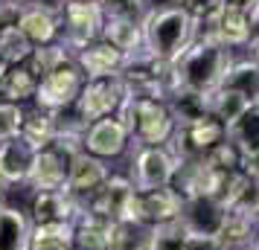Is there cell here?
Wrapping results in <instances>:
<instances>
[{"instance_id":"6da1fadb","label":"cell","mask_w":259,"mask_h":250,"mask_svg":"<svg viewBox=\"0 0 259 250\" xmlns=\"http://www.w3.org/2000/svg\"><path fill=\"white\" fill-rule=\"evenodd\" d=\"M233 61V47H227L224 41L195 38L175 61V90H192V93L219 90Z\"/></svg>"},{"instance_id":"7a4b0ae2","label":"cell","mask_w":259,"mask_h":250,"mask_svg":"<svg viewBox=\"0 0 259 250\" xmlns=\"http://www.w3.org/2000/svg\"><path fill=\"white\" fill-rule=\"evenodd\" d=\"M192 41H195V21L184 6L172 3L149 9L143 21V47L152 59L178 61Z\"/></svg>"},{"instance_id":"3957f363","label":"cell","mask_w":259,"mask_h":250,"mask_svg":"<svg viewBox=\"0 0 259 250\" xmlns=\"http://www.w3.org/2000/svg\"><path fill=\"white\" fill-rule=\"evenodd\" d=\"M117 119L125 125L131 145H166L175 134V119L166 102L160 99H134L125 96L117 111Z\"/></svg>"},{"instance_id":"277c9868","label":"cell","mask_w":259,"mask_h":250,"mask_svg":"<svg viewBox=\"0 0 259 250\" xmlns=\"http://www.w3.org/2000/svg\"><path fill=\"white\" fill-rule=\"evenodd\" d=\"M61 44L70 49L73 56L102 38L105 15L96 0H67L61 9Z\"/></svg>"},{"instance_id":"5b68a950","label":"cell","mask_w":259,"mask_h":250,"mask_svg":"<svg viewBox=\"0 0 259 250\" xmlns=\"http://www.w3.org/2000/svg\"><path fill=\"white\" fill-rule=\"evenodd\" d=\"M178 172V157L169 145H140L131 155V183L137 192H152L172 186Z\"/></svg>"},{"instance_id":"8992f818","label":"cell","mask_w":259,"mask_h":250,"mask_svg":"<svg viewBox=\"0 0 259 250\" xmlns=\"http://www.w3.org/2000/svg\"><path fill=\"white\" fill-rule=\"evenodd\" d=\"M84 82H88V79H84V73L79 70V64L73 59L70 64H64V67H59L56 73L44 76V79L38 82V90H35L32 99H35V105L41 108V111L59 114L64 108L76 105V99L82 93Z\"/></svg>"},{"instance_id":"52a82bcc","label":"cell","mask_w":259,"mask_h":250,"mask_svg":"<svg viewBox=\"0 0 259 250\" xmlns=\"http://www.w3.org/2000/svg\"><path fill=\"white\" fill-rule=\"evenodd\" d=\"M122 99H125V87L119 82V76L84 82L82 93L76 99V119L84 125H94L105 117H117Z\"/></svg>"},{"instance_id":"ba28073f","label":"cell","mask_w":259,"mask_h":250,"mask_svg":"<svg viewBox=\"0 0 259 250\" xmlns=\"http://www.w3.org/2000/svg\"><path fill=\"white\" fill-rule=\"evenodd\" d=\"M224 137H227V128L215 117H207L201 122H192V125H175V134L166 145L178 157V163H184V160H201Z\"/></svg>"},{"instance_id":"9c48e42d","label":"cell","mask_w":259,"mask_h":250,"mask_svg":"<svg viewBox=\"0 0 259 250\" xmlns=\"http://www.w3.org/2000/svg\"><path fill=\"white\" fill-rule=\"evenodd\" d=\"M134 183L128 178H119V175H111L108 183L99 192H94L88 201H82L84 213L102 218L108 224H117V221H125L128 218V207L131 198H134Z\"/></svg>"},{"instance_id":"30bf717a","label":"cell","mask_w":259,"mask_h":250,"mask_svg":"<svg viewBox=\"0 0 259 250\" xmlns=\"http://www.w3.org/2000/svg\"><path fill=\"white\" fill-rule=\"evenodd\" d=\"M184 198L178 195L172 186L166 189H152V192H134L128 207V218L131 221H143V224H166L175 221L181 215Z\"/></svg>"},{"instance_id":"8fae6325","label":"cell","mask_w":259,"mask_h":250,"mask_svg":"<svg viewBox=\"0 0 259 250\" xmlns=\"http://www.w3.org/2000/svg\"><path fill=\"white\" fill-rule=\"evenodd\" d=\"M178 218L187 227L189 236H219L224 227V218H227V207L212 195H198V198L184 201Z\"/></svg>"},{"instance_id":"7c38bea8","label":"cell","mask_w":259,"mask_h":250,"mask_svg":"<svg viewBox=\"0 0 259 250\" xmlns=\"http://www.w3.org/2000/svg\"><path fill=\"white\" fill-rule=\"evenodd\" d=\"M32 224H76L82 215V201L73 198L67 189L35 192L32 195Z\"/></svg>"},{"instance_id":"4fadbf2b","label":"cell","mask_w":259,"mask_h":250,"mask_svg":"<svg viewBox=\"0 0 259 250\" xmlns=\"http://www.w3.org/2000/svg\"><path fill=\"white\" fill-rule=\"evenodd\" d=\"M70 160L73 157L59 148L53 143L47 148H41L35 157V166H32V175H29V186L35 192H53V189H64L67 186V172H70Z\"/></svg>"},{"instance_id":"5bb4252c","label":"cell","mask_w":259,"mask_h":250,"mask_svg":"<svg viewBox=\"0 0 259 250\" xmlns=\"http://www.w3.org/2000/svg\"><path fill=\"white\" fill-rule=\"evenodd\" d=\"M108 178H111V172H108L105 160L82 152V155H76L70 160V172H67V186L64 189L70 192L73 198L88 201L94 192H99L105 186Z\"/></svg>"},{"instance_id":"9a60e30c","label":"cell","mask_w":259,"mask_h":250,"mask_svg":"<svg viewBox=\"0 0 259 250\" xmlns=\"http://www.w3.org/2000/svg\"><path fill=\"white\" fill-rule=\"evenodd\" d=\"M128 145H131V137L117 117L99 119L94 125H88V131H84V152L99 157V160L119 157Z\"/></svg>"},{"instance_id":"2e32d148","label":"cell","mask_w":259,"mask_h":250,"mask_svg":"<svg viewBox=\"0 0 259 250\" xmlns=\"http://www.w3.org/2000/svg\"><path fill=\"white\" fill-rule=\"evenodd\" d=\"M76 64H79V70L84 73V79L88 82H96V79H111V76H117L122 70V64H125V56L119 53L117 47H111L108 41H94V44H88L84 49H79L76 56Z\"/></svg>"},{"instance_id":"e0dca14e","label":"cell","mask_w":259,"mask_h":250,"mask_svg":"<svg viewBox=\"0 0 259 250\" xmlns=\"http://www.w3.org/2000/svg\"><path fill=\"white\" fill-rule=\"evenodd\" d=\"M18 29L32 41V47L56 44L61 38V18L59 12H53L47 6L26 3V6H21V15H18Z\"/></svg>"},{"instance_id":"ac0fdd59","label":"cell","mask_w":259,"mask_h":250,"mask_svg":"<svg viewBox=\"0 0 259 250\" xmlns=\"http://www.w3.org/2000/svg\"><path fill=\"white\" fill-rule=\"evenodd\" d=\"M35 157L38 152L24 137H12L0 143V178L6 183H26L35 166Z\"/></svg>"},{"instance_id":"d6986e66","label":"cell","mask_w":259,"mask_h":250,"mask_svg":"<svg viewBox=\"0 0 259 250\" xmlns=\"http://www.w3.org/2000/svg\"><path fill=\"white\" fill-rule=\"evenodd\" d=\"M222 201H224V207L233 210V213H245V215L259 218V180L247 178L242 169L233 172Z\"/></svg>"},{"instance_id":"ffe728a7","label":"cell","mask_w":259,"mask_h":250,"mask_svg":"<svg viewBox=\"0 0 259 250\" xmlns=\"http://www.w3.org/2000/svg\"><path fill=\"white\" fill-rule=\"evenodd\" d=\"M253 38V21L247 9H239L233 3H224V9L219 12V41H224L227 47H245Z\"/></svg>"},{"instance_id":"44dd1931","label":"cell","mask_w":259,"mask_h":250,"mask_svg":"<svg viewBox=\"0 0 259 250\" xmlns=\"http://www.w3.org/2000/svg\"><path fill=\"white\" fill-rule=\"evenodd\" d=\"M70 250H111V224L82 210L76 218Z\"/></svg>"},{"instance_id":"7402d4cb","label":"cell","mask_w":259,"mask_h":250,"mask_svg":"<svg viewBox=\"0 0 259 250\" xmlns=\"http://www.w3.org/2000/svg\"><path fill=\"white\" fill-rule=\"evenodd\" d=\"M166 105L172 111L175 125H192L201 119L212 117L210 114V93H192V90H175L166 99Z\"/></svg>"},{"instance_id":"603a6c76","label":"cell","mask_w":259,"mask_h":250,"mask_svg":"<svg viewBox=\"0 0 259 250\" xmlns=\"http://www.w3.org/2000/svg\"><path fill=\"white\" fill-rule=\"evenodd\" d=\"M32 221L15 207H0V250H26Z\"/></svg>"},{"instance_id":"cb8c5ba5","label":"cell","mask_w":259,"mask_h":250,"mask_svg":"<svg viewBox=\"0 0 259 250\" xmlns=\"http://www.w3.org/2000/svg\"><path fill=\"white\" fill-rule=\"evenodd\" d=\"M56 134H59V114H53V111H41V108H35V111H26L21 137H24V140L32 145L35 152H41V148L53 145Z\"/></svg>"},{"instance_id":"d4e9b609","label":"cell","mask_w":259,"mask_h":250,"mask_svg":"<svg viewBox=\"0 0 259 250\" xmlns=\"http://www.w3.org/2000/svg\"><path fill=\"white\" fill-rule=\"evenodd\" d=\"M102 41H108L111 47H117L122 56H131L143 49V24L137 21H117V18H105L102 26Z\"/></svg>"},{"instance_id":"484cf974","label":"cell","mask_w":259,"mask_h":250,"mask_svg":"<svg viewBox=\"0 0 259 250\" xmlns=\"http://www.w3.org/2000/svg\"><path fill=\"white\" fill-rule=\"evenodd\" d=\"M253 105L247 96L236 93V90H230V87H219V90H212L210 93V114L219 122H222L224 128H230L236 119L245 117V111Z\"/></svg>"},{"instance_id":"4316f807","label":"cell","mask_w":259,"mask_h":250,"mask_svg":"<svg viewBox=\"0 0 259 250\" xmlns=\"http://www.w3.org/2000/svg\"><path fill=\"white\" fill-rule=\"evenodd\" d=\"M256 221L253 215H245V213H233V210H227V218H224V227L219 238L224 241V247L227 250H236V247H253V238H256Z\"/></svg>"},{"instance_id":"83f0119b","label":"cell","mask_w":259,"mask_h":250,"mask_svg":"<svg viewBox=\"0 0 259 250\" xmlns=\"http://www.w3.org/2000/svg\"><path fill=\"white\" fill-rule=\"evenodd\" d=\"M152 247V224L143 221H117L111 224V250H149Z\"/></svg>"},{"instance_id":"f1b7e54d","label":"cell","mask_w":259,"mask_h":250,"mask_svg":"<svg viewBox=\"0 0 259 250\" xmlns=\"http://www.w3.org/2000/svg\"><path fill=\"white\" fill-rule=\"evenodd\" d=\"M70 61H73V53L64 47L61 41H56V44H44V47L32 49V56L26 59V67H29V70H32V76L41 82L44 76L56 73L59 67L70 64Z\"/></svg>"},{"instance_id":"f546056e","label":"cell","mask_w":259,"mask_h":250,"mask_svg":"<svg viewBox=\"0 0 259 250\" xmlns=\"http://www.w3.org/2000/svg\"><path fill=\"white\" fill-rule=\"evenodd\" d=\"M35 90H38V79L32 76V70L26 64H12L9 73L3 76V82H0V96L6 102H18V105L29 96H35Z\"/></svg>"},{"instance_id":"4dcf8cb0","label":"cell","mask_w":259,"mask_h":250,"mask_svg":"<svg viewBox=\"0 0 259 250\" xmlns=\"http://www.w3.org/2000/svg\"><path fill=\"white\" fill-rule=\"evenodd\" d=\"M222 87H230V90H236V93L247 96L250 102H259V64L253 59L233 61V67H230V73L224 76Z\"/></svg>"},{"instance_id":"1f68e13d","label":"cell","mask_w":259,"mask_h":250,"mask_svg":"<svg viewBox=\"0 0 259 250\" xmlns=\"http://www.w3.org/2000/svg\"><path fill=\"white\" fill-rule=\"evenodd\" d=\"M227 140H230L242 155L256 152L259 148V102H253V105L245 111V117L236 119L233 125L227 128Z\"/></svg>"},{"instance_id":"d6a6232c","label":"cell","mask_w":259,"mask_h":250,"mask_svg":"<svg viewBox=\"0 0 259 250\" xmlns=\"http://www.w3.org/2000/svg\"><path fill=\"white\" fill-rule=\"evenodd\" d=\"M32 49H35L32 41L18 29V24L0 29V56L9 64H26V59L32 56Z\"/></svg>"},{"instance_id":"836d02e7","label":"cell","mask_w":259,"mask_h":250,"mask_svg":"<svg viewBox=\"0 0 259 250\" xmlns=\"http://www.w3.org/2000/svg\"><path fill=\"white\" fill-rule=\"evenodd\" d=\"M187 227L181 224V218L166 221V224L152 227V247L149 250H187Z\"/></svg>"},{"instance_id":"e575fe53","label":"cell","mask_w":259,"mask_h":250,"mask_svg":"<svg viewBox=\"0 0 259 250\" xmlns=\"http://www.w3.org/2000/svg\"><path fill=\"white\" fill-rule=\"evenodd\" d=\"M102 15L105 18H117V21H137L143 24L149 15V3L146 0H99Z\"/></svg>"},{"instance_id":"d590c367","label":"cell","mask_w":259,"mask_h":250,"mask_svg":"<svg viewBox=\"0 0 259 250\" xmlns=\"http://www.w3.org/2000/svg\"><path fill=\"white\" fill-rule=\"evenodd\" d=\"M204 160H207L212 169L224 172V175H233V172H239V169H242V152H239V148H236L227 137H224L219 145H212L210 152L204 155Z\"/></svg>"},{"instance_id":"8d00e7d4","label":"cell","mask_w":259,"mask_h":250,"mask_svg":"<svg viewBox=\"0 0 259 250\" xmlns=\"http://www.w3.org/2000/svg\"><path fill=\"white\" fill-rule=\"evenodd\" d=\"M24 117L26 111L18 102H0V143L12 140V137H21V128H24Z\"/></svg>"},{"instance_id":"74e56055","label":"cell","mask_w":259,"mask_h":250,"mask_svg":"<svg viewBox=\"0 0 259 250\" xmlns=\"http://www.w3.org/2000/svg\"><path fill=\"white\" fill-rule=\"evenodd\" d=\"M227 0H184V9L192 15V21H201V18H212L224 9Z\"/></svg>"},{"instance_id":"f35d334b","label":"cell","mask_w":259,"mask_h":250,"mask_svg":"<svg viewBox=\"0 0 259 250\" xmlns=\"http://www.w3.org/2000/svg\"><path fill=\"white\" fill-rule=\"evenodd\" d=\"M26 250H70L67 238H50V236H29Z\"/></svg>"},{"instance_id":"ab89813d","label":"cell","mask_w":259,"mask_h":250,"mask_svg":"<svg viewBox=\"0 0 259 250\" xmlns=\"http://www.w3.org/2000/svg\"><path fill=\"white\" fill-rule=\"evenodd\" d=\"M187 250H227L219 236H189Z\"/></svg>"},{"instance_id":"60d3db41","label":"cell","mask_w":259,"mask_h":250,"mask_svg":"<svg viewBox=\"0 0 259 250\" xmlns=\"http://www.w3.org/2000/svg\"><path fill=\"white\" fill-rule=\"evenodd\" d=\"M242 172H245L247 178H256L259 180V148H256V152L242 155Z\"/></svg>"},{"instance_id":"b9f144b4","label":"cell","mask_w":259,"mask_h":250,"mask_svg":"<svg viewBox=\"0 0 259 250\" xmlns=\"http://www.w3.org/2000/svg\"><path fill=\"white\" fill-rule=\"evenodd\" d=\"M227 3H233V6H239V9H247V12H253L259 6V0H227Z\"/></svg>"},{"instance_id":"7bdbcfd3","label":"cell","mask_w":259,"mask_h":250,"mask_svg":"<svg viewBox=\"0 0 259 250\" xmlns=\"http://www.w3.org/2000/svg\"><path fill=\"white\" fill-rule=\"evenodd\" d=\"M9 67H12V64H9V61H6L3 56H0V82H3V76L9 73Z\"/></svg>"},{"instance_id":"ee69618b","label":"cell","mask_w":259,"mask_h":250,"mask_svg":"<svg viewBox=\"0 0 259 250\" xmlns=\"http://www.w3.org/2000/svg\"><path fill=\"white\" fill-rule=\"evenodd\" d=\"M250 49H253V61L259 64V38H253V41H250Z\"/></svg>"},{"instance_id":"f6af8a7d","label":"cell","mask_w":259,"mask_h":250,"mask_svg":"<svg viewBox=\"0 0 259 250\" xmlns=\"http://www.w3.org/2000/svg\"><path fill=\"white\" fill-rule=\"evenodd\" d=\"M0 3H12V6H26L29 0H0Z\"/></svg>"},{"instance_id":"bcb514c9","label":"cell","mask_w":259,"mask_h":250,"mask_svg":"<svg viewBox=\"0 0 259 250\" xmlns=\"http://www.w3.org/2000/svg\"><path fill=\"white\" fill-rule=\"evenodd\" d=\"M3 192H6V180L0 178V207H3Z\"/></svg>"},{"instance_id":"7dc6e473","label":"cell","mask_w":259,"mask_h":250,"mask_svg":"<svg viewBox=\"0 0 259 250\" xmlns=\"http://www.w3.org/2000/svg\"><path fill=\"white\" fill-rule=\"evenodd\" d=\"M253 250H259V233H256V238H253Z\"/></svg>"},{"instance_id":"c3c4849f","label":"cell","mask_w":259,"mask_h":250,"mask_svg":"<svg viewBox=\"0 0 259 250\" xmlns=\"http://www.w3.org/2000/svg\"><path fill=\"white\" fill-rule=\"evenodd\" d=\"M253 12H259V6H256V9H253Z\"/></svg>"},{"instance_id":"681fc988","label":"cell","mask_w":259,"mask_h":250,"mask_svg":"<svg viewBox=\"0 0 259 250\" xmlns=\"http://www.w3.org/2000/svg\"><path fill=\"white\" fill-rule=\"evenodd\" d=\"M96 3H99V0H96Z\"/></svg>"}]
</instances>
